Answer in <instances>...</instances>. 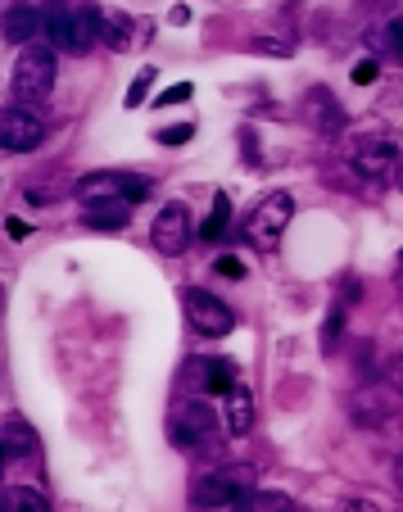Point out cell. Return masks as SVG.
Listing matches in <instances>:
<instances>
[{
    "label": "cell",
    "instance_id": "1",
    "mask_svg": "<svg viewBox=\"0 0 403 512\" xmlns=\"http://www.w3.org/2000/svg\"><path fill=\"white\" fill-rule=\"evenodd\" d=\"M295 223V200L286 191H272L268 200H259L250 213H245V223H240V236L245 245L259 254H277L281 241H286V227Z\"/></svg>",
    "mask_w": 403,
    "mask_h": 512
},
{
    "label": "cell",
    "instance_id": "2",
    "mask_svg": "<svg viewBox=\"0 0 403 512\" xmlns=\"http://www.w3.org/2000/svg\"><path fill=\"white\" fill-rule=\"evenodd\" d=\"M41 28H46L55 50H64V55H87L100 41V10H91V5H55V10H46Z\"/></svg>",
    "mask_w": 403,
    "mask_h": 512
},
{
    "label": "cell",
    "instance_id": "3",
    "mask_svg": "<svg viewBox=\"0 0 403 512\" xmlns=\"http://www.w3.org/2000/svg\"><path fill=\"white\" fill-rule=\"evenodd\" d=\"M59 78V64H55V50L50 46H23L19 64H14V100L23 105H46L50 91H55Z\"/></svg>",
    "mask_w": 403,
    "mask_h": 512
},
{
    "label": "cell",
    "instance_id": "4",
    "mask_svg": "<svg viewBox=\"0 0 403 512\" xmlns=\"http://www.w3.org/2000/svg\"><path fill=\"white\" fill-rule=\"evenodd\" d=\"M250 490H259V472H254L250 463H227V467H213V472L200 476L195 503H200V508H231V503L245 499Z\"/></svg>",
    "mask_w": 403,
    "mask_h": 512
},
{
    "label": "cell",
    "instance_id": "5",
    "mask_svg": "<svg viewBox=\"0 0 403 512\" xmlns=\"http://www.w3.org/2000/svg\"><path fill=\"white\" fill-rule=\"evenodd\" d=\"M182 309H186L191 331H200V336H227V331L236 327V313H231L218 295H209V290H200V286L182 290Z\"/></svg>",
    "mask_w": 403,
    "mask_h": 512
},
{
    "label": "cell",
    "instance_id": "6",
    "mask_svg": "<svg viewBox=\"0 0 403 512\" xmlns=\"http://www.w3.org/2000/svg\"><path fill=\"white\" fill-rule=\"evenodd\" d=\"M195 218H191V209H186L182 200H173V204H164L159 209V218H154V227H150V241H154V250L159 254H186V245L195 241Z\"/></svg>",
    "mask_w": 403,
    "mask_h": 512
},
{
    "label": "cell",
    "instance_id": "7",
    "mask_svg": "<svg viewBox=\"0 0 403 512\" xmlns=\"http://www.w3.org/2000/svg\"><path fill=\"white\" fill-rule=\"evenodd\" d=\"M213 431H218V413L209 404H195V399H186L168 422V435H173L177 449H200L204 440H213Z\"/></svg>",
    "mask_w": 403,
    "mask_h": 512
},
{
    "label": "cell",
    "instance_id": "8",
    "mask_svg": "<svg viewBox=\"0 0 403 512\" xmlns=\"http://www.w3.org/2000/svg\"><path fill=\"white\" fill-rule=\"evenodd\" d=\"M41 136H46V123H41L37 114H28V109H5L0 114V150H10V155H28V150H37Z\"/></svg>",
    "mask_w": 403,
    "mask_h": 512
},
{
    "label": "cell",
    "instance_id": "9",
    "mask_svg": "<svg viewBox=\"0 0 403 512\" xmlns=\"http://www.w3.org/2000/svg\"><path fill=\"white\" fill-rule=\"evenodd\" d=\"M394 164H399V145H394V136H376V141H363L354 150V168L363 177H372V182L394 177Z\"/></svg>",
    "mask_w": 403,
    "mask_h": 512
},
{
    "label": "cell",
    "instance_id": "10",
    "mask_svg": "<svg viewBox=\"0 0 403 512\" xmlns=\"http://www.w3.org/2000/svg\"><path fill=\"white\" fill-rule=\"evenodd\" d=\"M82 223L96 227V232H127V223H132V204H123L118 195L82 200Z\"/></svg>",
    "mask_w": 403,
    "mask_h": 512
},
{
    "label": "cell",
    "instance_id": "11",
    "mask_svg": "<svg viewBox=\"0 0 403 512\" xmlns=\"http://www.w3.org/2000/svg\"><path fill=\"white\" fill-rule=\"evenodd\" d=\"M304 114H308V123H313L317 132H340V127H345V105H340L327 87L308 91V96H304Z\"/></svg>",
    "mask_w": 403,
    "mask_h": 512
},
{
    "label": "cell",
    "instance_id": "12",
    "mask_svg": "<svg viewBox=\"0 0 403 512\" xmlns=\"http://www.w3.org/2000/svg\"><path fill=\"white\" fill-rule=\"evenodd\" d=\"M254 417H259V408H254V395L245 386H231L227 390V431L231 435H250L254 431Z\"/></svg>",
    "mask_w": 403,
    "mask_h": 512
},
{
    "label": "cell",
    "instance_id": "13",
    "mask_svg": "<svg viewBox=\"0 0 403 512\" xmlns=\"http://www.w3.org/2000/svg\"><path fill=\"white\" fill-rule=\"evenodd\" d=\"M41 19H46V14L37 10V5H14L10 14H5V41H14V46H23V41H32L41 32Z\"/></svg>",
    "mask_w": 403,
    "mask_h": 512
},
{
    "label": "cell",
    "instance_id": "14",
    "mask_svg": "<svg viewBox=\"0 0 403 512\" xmlns=\"http://www.w3.org/2000/svg\"><path fill=\"white\" fill-rule=\"evenodd\" d=\"M231 512H299L290 494H277V490H250L245 499L231 503Z\"/></svg>",
    "mask_w": 403,
    "mask_h": 512
},
{
    "label": "cell",
    "instance_id": "15",
    "mask_svg": "<svg viewBox=\"0 0 403 512\" xmlns=\"http://www.w3.org/2000/svg\"><path fill=\"white\" fill-rule=\"evenodd\" d=\"M200 368V381L209 395H227L231 386H236V368H231L227 358H204V363H195Z\"/></svg>",
    "mask_w": 403,
    "mask_h": 512
},
{
    "label": "cell",
    "instance_id": "16",
    "mask_svg": "<svg viewBox=\"0 0 403 512\" xmlns=\"http://www.w3.org/2000/svg\"><path fill=\"white\" fill-rule=\"evenodd\" d=\"M100 41H105L114 55H123L132 46V19L127 14H100Z\"/></svg>",
    "mask_w": 403,
    "mask_h": 512
},
{
    "label": "cell",
    "instance_id": "17",
    "mask_svg": "<svg viewBox=\"0 0 403 512\" xmlns=\"http://www.w3.org/2000/svg\"><path fill=\"white\" fill-rule=\"evenodd\" d=\"M5 512H50V499L32 485H14V490H5Z\"/></svg>",
    "mask_w": 403,
    "mask_h": 512
},
{
    "label": "cell",
    "instance_id": "18",
    "mask_svg": "<svg viewBox=\"0 0 403 512\" xmlns=\"http://www.w3.org/2000/svg\"><path fill=\"white\" fill-rule=\"evenodd\" d=\"M0 445L10 449V458H23L37 449V435H32V426H23V422H5L0 426Z\"/></svg>",
    "mask_w": 403,
    "mask_h": 512
},
{
    "label": "cell",
    "instance_id": "19",
    "mask_svg": "<svg viewBox=\"0 0 403 512\" xmlns=\"http://www.w3.org/2000/svg\"><path fill=\"white\" fill-rule=\"evenodd\" d=\"M227 218H231V200H227V195H213V213H209V223L200 227L204 241H218V236L227 232Z\"/></svg>",
    "mask_w": 403,
    "mask_h": 512
},
{
    "label": "cell",
    "instance_id": "20",
    "mask_svg": "<svg viewBox=\"0 0 403 512\" xmlns=\"http://www.w3.org/2000/svg\"><path fill=\"white\" fill-rule=\"evenodd\" d=\"M145 195H150V182L136 173H118V200L123 204H141Z\"/></svg>",
    "mask_w": 403,
    "mask_h": 512
},
{
    "label": "cell",
    "instance_id": "21",
    "mask_svg": "<svg viewBox=\"0 0 403 512\" xmlns=\"http://www.w3.org/2000/svg\"><path fill=\"white\" fill-rule=\"evenodd\" d=\"M154 78H159V73H154V68H141V73H136V82L132 87H127V109H136L145 100V91L154 87Z\"/></svg>",
    "mask_w": 403,
    "mask_h": 512
},
{
    "label": "cell",
    "instance_id": "22",
    "mask_svg": "<svg viewBox=\"0 0 403 512\" xmlns=\"http://www.w3.org/2000/svg\"><path fill=\"white\" fill-rule=\"evenodd\" d=\"M191 136H195L191 123H173V127H164V132H159V141H164V145H186Z\"/></svg>",
    "mask_w": 403,
    "mask_h": 512
},
{
    "label": "cell",
    "instance_id": "23",
    "mask_svg": "<svg viewBox=\"0 0 403 512\" xmlns=\"http://www.w3.org/2000/svg\"><path fill=\"white\" fill-rule=\"evenodd\" d=\"M376 73H381V64H376L372 55H367V59H358V64H354V82H358V87H367V82H376Z\"/></svg>",
    "mask_w": 403,
    "mask_h": 512
},
{
    "label": "cell",
    "instance_id": "24",
    "mask_svg": "<svg viewBox=\"0 0 403 512\" xmlns=\"http://www.w3.org/2000/svg\"><path fill=\"white\" fill-rule=\"evenodd\" d=\"M191 96H195L191 82H177V87H168L164 96H159V109H164V105H182V100H191Z\"/></svg>",
    "mask_w": 403,
    "mask_h": 512
},
{
    "label": "cell",
    "instance_id": "25",
    "mask_svg": "<svg viewBox=\"0 0 403 512\" xmlns=\"http://www.w3.org/2000/svg\"><path fill=\"white\" fill-rule=\"evenodd\" d=\"M336 340H340V313H331L327 331H322V349H336Z\"/></svg>",
    "mask_w": 403,
    "mask_h": 512
},
{
    "label": "cell",
    "instance_id": "26",
    "mask_svg": "<svg viewBox=\"0 0 403 512\" xmlns=\"http://www.w3.org/2000/svg\"><path fill=\"white\" fill-rule=\"evenodd\" d=\"M345 512H385V503L381 499H349Z\"/></svg>",
    "mask_w": 403,
    "mask_h": 512
},
{
    "label": "cell",
    "instance_id": "27",
    "mask_svg": "<svg viewBox=\"0 0 403 512\" xmlns=\"http://www.w3.org/2000/svg\"><path fill=\"white\" fill-rule=\"evenodd\" d=\"M259 50H268V55H295V46H281V41H272V37H263Z\"/></svg>",
    "mask_w": 403,
    "mask_h": 512
},
{
    "label": "cell",
    "instance_id": "28",
    "mask_svg": "<svg viewBox=\"0 0 403 512\" xmlns=\"http://www.w3.org/2000/svg\"><path fill=\"white\" fill-rule=\"evenodd\" d=\"M218 272H222V277H245V268H240V263H231V259H218Z\"/></svg>",
    "mask_w": 403,
    "mask_h": 512
},
{
    "label": "cell",
    "instance_id": "29",
    "mask_svg": "<svg viewBox=\"0 0 403 512\" xmlns=\"http://www.w3.org/2000/svg\"><path fill=\"white\" fill-rule=\"evenodd\" d=\"M5 463H10V449L0 445V472H5Z\"/></svg>",
    "mask_w": 403,
    "mask_h": 512
},
{
    "label": "cell",
    "instance_id": "30",
    "mask_svg": "<svg viewBox=\"0 0 403 512\" xmlns=\"http://www.w3.org/2000/svg\"><path fill=\"white\" fill-rule=\"evenodd\" d=\"M0 313H5V286H0Z\"/></svg>",
    "mask_w": 403,
    "mask_h": 512
}]
</instances>
